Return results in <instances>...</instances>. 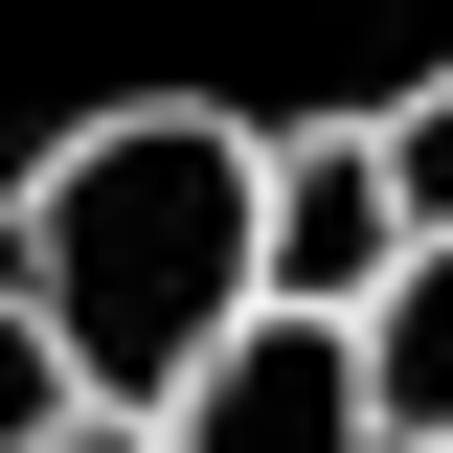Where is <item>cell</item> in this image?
I'll use <instances>...</instances> for the list:
<instances>
[{"label":"cell","mask_w":453,"mask_h":453,"mask_svg":"<svg viewBox=\"0 0 453 453\" xmlns=\"http://www.w3.org/2000/svg\"><path fill=\"white\" fill-rule=\"evenodd\" d=\"M0 273H23V340H46L68 408L181 431V386L273 318V136H250V113H204V91L91 113V136L23 181Z\"/></svg>","instance_id":"obj_1"},{"label":"cell","mask_w":453,"mask_h":453,"mask_svg":"<svg viewBox=\"0 0 453 453\" xmlns=\"http://www.w3.org/2000/svg\"><path fill=\"white\" fill-rule=\"evenodd\" d=\"M431 250L408 226V159L386 113H340V136H273V318H386V273Z\"/></svg>","instance_id":"obj_2"},{"label":"cell","mask_w":453,"mask_h":453,"mask_svg":"<svg viewBox=\"0 0 453 453\" xmlns=\"http://www.w3.org/2000/svg\"><path fill=\"white\" fill-rule=\"evenodd\" d=\"M159 453H408V431H386V386H363V318H250L204 386H181Z\"/></svg>","instance_id":"obj_3"},{"label":"cell","mask_w":453,"mask_h":453,"mask_svg":"<svg viewBox=\"0 0 453 453\" xmlns=\"http://www.w3.org/2000/svg\"><path fill=\"white\" fill-rule=\"evenodd\" d=\"M363 386H386V431H408V453H453V250H408V273H386Z\"/></svg>","instance_id":"obj_4"},{"label":"cell","mask_w":453,"mask_h":453,"mask_svg":"<svg viewBox=\"0 0 453 453\" xmlns=\"http://www.w3.org/2000/svg\"><path fill=\"white\" fill-rule=\"evenodd\" d=\"M386 159H408V226H431V250H453V68H431V91L386 113Z\"/></svg>","instance_id":"obj_5"},{"label":"cell","mask_w":453,"mask_h":453,"mask_svg":"<svg viewBox=\"0 0 453 453\" xmlns=\"http://www.w3.org/2000/svg\"><path fill=\"white\" fill-rule=\"evenodd\" d=\"M23 453H159V431H136V408H68V431H23Z\"/></svg>","instance_id":"obj_6"}]
</instances>
